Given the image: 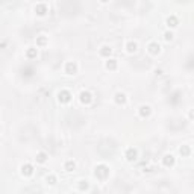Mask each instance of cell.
I'll return each instance as SVG.
<instances>
[{"label": "cell", "instance_id": "cell-17", "mask_svg": "<svg viewBox=\"0 0 194 194\" xmlns=\"http://www.w3.org/2000/svg\"><path fill=\"white\" fill-rule=\"evenodd\" d=\"M46 181H47V184H50V185L56 184V179H55V176H47V177H46Z\"/></svg>", "mask_w": 194, "mask_h": 194}, {"label": "cell", "instance_id": "cell-9", "mask_svg": "<svg viewBox=\"0 0 194 194\" xmlns=\"http://www.w3.org/2000/svg\"><path fill=\"white\" fill-rule=\"evenodd\" d=\"M164 164L167 167H171V165L174 164V156L173 155H165L164 156Z\"/></svg>", "mask_w": 194, "mask_h": 194}, {"label": "cell", "instance_id": "cell-8", "mask_svg": "<svg viewBox=\"0 0 194 194\" xmlns=\"http://www.w3.org/2000/svg\"><path fill=\"white\" fill-rule=\"evenodd\" d=\"M161 50V46L158 44V42H152V44L149 46V52L152 53V55H158Z\"/></svg>", "mask_w": 194, "mask_h": 194}, {"label": "cell", "instance_id": "cell-12", "mask_svg": "<svg viewBox=\"0 0 194 194\" xmlns=\"http://www.w3.org/2000/svg\"><path fill=\"white\" fill-rule=\"evenodd\" d=\"M35 11H36V14H38V15H46L47 14L46 5H38V6H35Z\"/></svg>", "mask_w": 194, "mask_h": 194}, {"label": "cell", "instance_id": "cell-18", "mask_svg": "<svg viewBox=\"0 0 194 194\" xmlns=\"http://www.w3.org/2000/svg\"><path fill=\"white\" fill-rule=\"evenodd\" d=\"M173 40V34H171V32H167L165 34V41H171Z\"/></svg>", "mask_w": 194, "mask_h": 194}, {"label": "cell", "instance_id": "cell-5", "mask_svg": "<svg viewBox=\"0 0 194 194\" xmlns=\"http://www.w3.org/2000/svg\"><path fill=\"white\" fill-rule=\"evenodd\" d=\"M32 173H34V167H32V165H29V164L21 165V174H24V176H30Z\"/></svg>", "mask_w": 194, "mask_h": 194}, {"label": "cell", "instance_id": "cell-10", "mask_svg": "<svg viewBox=\"0 0 194 194\" xmlns=\"http://www.w3.org/2000/svg\"><path fill=\"white\" fill-rule=\"evenodd\" d=\"M137 42H133V41H129L127 42V46H126V50H127V53H135L137 52Z\"/></svg>", "mask_w": 194, "mask_h": 194}, {"label": "cell", "instance_id": "cell-1", "mask_svg": "<svg viewBox=\"0 0 194 194\" xmlns=\"http://www.w3.org/2000/svg\"><path fill=\"white\" fill-rule=\"evenodd\" d=\"M80 102H82L84 105H90L91 102H93V97H91V94L88 91H82V93H80Z\"/></svg>", "mask_w": 194, "mask_h": 194}, {"label": "cell", "instance_id": "cell-7", "mask_svg": "<svg viewBox=\"0 0 194 194\" xmlns=\"http://www.w3.org/2000/svg\"><path fill=\"white\" fill-rule=\"evenodd\" d=\"M150 112H152L150 106H147V105L139 106V115H141V117H149V115H150Z\"/></svg>", "mask_w": 194, "mask_h": 194}, {"label": "cell", "instance_id": "cell-2", "mask_svg": "<svg viewBox=\"0 0 194 194\" xmlns=\"http://www.w3.org/2000/svg\"><path fill=\"white\" fill-rule=\"evenodd\" d=\"M76 71H77V65L74 62H67V65H65V73L67 74H70V76H71V74H76Z\"/></svg>", "mask_w": 194, "mask_h": 194}, {"label": "cell", "instance_id": "cell-4", "mask_svg": "<svg viewBox=\"0 0 194 194\" xmlns=\"http://www.w3.org/2000/svg\"><path fill=\"white\" fill-rule=\"evenodd\" d=\"M137 155H138V153H137V150L131 147V149H127V152H126V159L132 162V161H135V159H137Z\"/></svg>", "mask_w": 194, "mask_h": 194}, {"label": "cell", "instance_id": "cell-16", "mask_svg": "<svg viewBox=\"0 0 194 194\" xmlns=\"http://www.w3.org/2000/svg\"><path fill=\"white\" fill-rule=\"evenodd\" d=\"M111 52H112V49L108 47V46H103V47L100 49V55H102V56H109Z\"/></svg>", "mask_w": 194, "mask_h": 194}, {"label": "cell", "instance_id": "cell-15", "mask_svg": "<svg viewBox=\"0 0 194 194\" xmlns=\"http://www.w3.org/2000/svg\"><path fill=\"white\" fill-rule=\"evenodd\" d=\"M64 168H65L67 171H73L74 168H76V162H74V161H67L65 165H64Z\"/></svg>", "mask_w": 194, "mask_h": 194}, {"label": "cell", "instance_id": "cell-20", "mask_svg": "<svg viewBox=\"0 0 194 194\" xmlns=\"http://www.w3.org/2000/svg\"><path fill=\"white\" fill-rule=\"evenodd\" d=\"M38 42H40V46H41V44H44V42H46V38H44V35H41V36H40V41H38Z\"/></svg>", "mask_w": 194, "mask_h": 194}, {"label": "cell", "instance_id": "cell-13", "mask_svg": "<svg viewBox=\"0 0 194 194\" xmlns=\"http://www.w3.org/2000/svg\"><path fill=\"white\" fill-rule=\"evenodd\" d=\"M167 26H168V28H176L177 26V18L173 17V15H171L170 18H167Z\"/></svg>", "mask_w": 194, "mask_h": 194}, {"label": "cell", "instance_id": "cell-21", "mask_svg": "<svg viewBox=\"0 0 194 194\" xmlns=\"http://www.w3.org/2000/svg\"><path fill=\"white\" fill-rule=\"evenodd\" d=\"M28 55H29V56H35V55H36V49H35V50H29Z\"/></svg>", "mask_w": 194, "mask_h": 194}, {"label": "cell", "instance_id": "cell-6", "mask_svg": "<svg viewBox=\"0 0 194 194\" xmlns=\"http://www.w3.org/2000/svg\"><path fill=\"white\" fill-rule=\"evenodd\" d=\"M115 102H117L118 105H125L126 102H127L126 94H125V93H117V94H115Z\"/></svg>", "mask_w": 194, "mask_h": 194}, {"label": "cell", "instance_id": "cell-22", "mask_svg": "<svg viewBox=\"0 0 194 194\" xmlns=\"http://www.w3.org/2000/svg\"><path fill=\"white\" fill-rule=\"evenodd\" d=\"M100 2H102V3H106V2H109V0H100Z\"/></svg>", "mask_w": 194, "mask_h": 194}, {"label": "cell", "instance_id": "cell-19", "mask_svg": "<svg viewBox=\"0 0 194 194\" xmlns=\"http://www.w3.org/2000/svg\"><path fill=\"white\" fill-rule=\"evenodd\" d=\"M181 153H184V155H188V153H190V149H188V147H184V149H181Z\"/></svg>", "mask_w": 194, "mask_h": 194}, {"label": "cell", "instance_id": "cell-14", "mask_svg": "<svg viewBox=\"0 0 194 194\" xmlns=\"http://www.w3.org/2000/svg\"><path fill=\"white\" fill-rule=\"evenodd\" d=\"M106 68L108 70H115L117 68V61L115 59H108L106 61Z\"/></svg>", "mask_w": 194, "mask_h": 194}, {"label": "cell", "instance_id": "cell-3", "mask_svg": "<svg viewBox=\"0 0 194 194\" xmlns=\"http://www.w3.org/2000/svg\"><path fill=\"white\" fill-rule=\"evenodd\" d=\"M70 100H71V96H70L68 91H61V93H59V102H62V103H68Z\"/></svg>", "mask_w": 194, "mask_h": 194}, {"label": "cell", "instance_id": "cell-11", "mask_svg": "<svg viewBox=\"0 0 194 194\" xmlns=\"http://www.w3.org/2000/svg\"><path fill=\"white\" fill-rule=\"evenodd\" d=\"M36 162L38 164H44L46 161H47V153H44V152H40L38 155H36Z\"/></svg>", "mask_w": 194, "mask_h": 194}]
</instances>
